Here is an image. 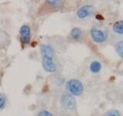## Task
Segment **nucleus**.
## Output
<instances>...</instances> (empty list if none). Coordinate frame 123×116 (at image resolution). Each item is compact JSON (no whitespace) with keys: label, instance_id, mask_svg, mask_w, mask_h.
Here are the masks:
<instances>
[{"label":"nucleus","instance_id":"nucleus-6","mask_svg":"<svg viewBox=\"0 0 123 116\" xmlns=\"http://www.w3.org/2000/svg\"><path fill=\"white\" fill-rule=\"evenodd\" d=\"M42 67L45 71L49 73H54L56 71V65L54 63L53 59H50V58H45L42 57Z\"/></svg>","mask_w":123,"mask_h":116},{"label":"nucleus","instance_id":"nucleus-2","mask_svg":"<svg viewBox=\"0 0 123 116\" xmlns=\"http://www.w3.org/2000/svg\"><path fill=\"white\" fill-rule=\"evenodd\" d=\"M61 105L65 110L72 111L76 107L75 99L71 94H63L61 97Z\"/></svg>","mask_w":123,"mask_h":116},{"label":"nucleus","instance_id":"nucleus-5","mask_svg":"<svg viewBox=\"0 0 123 116\" xmlns=\"http://www.w3.org/2000/svg\"><path fill=\"white\" fill-rule=\"evenodd\" d=\"M95 8L93 6L86 5L78 9V11H77V16L79 19H85L86 17L91 16L95 13Z\"/></svg>","mask_w":123,"mask_h":116},{"label":"nucleus","instance_id":"nucleus-8","mask_svg":"<svg viewBox=\"0 0 123 116\" xmlns=\"http://www.w3.org/2000/svg\"><path fill=\"white\" fill-rule=\"evenodd\" d=\"M89 70L92 73H98L102 70V64L98 61H93L92 62L89 66Z\"/></svg>","mask_w":123,"mask_h":116},{"label":"nucleus","instance_id":"nucleus-9","mask_svg":"<svg viewBox=\"0 0 123 116\" xmlns=\"http://www.w3.org/2000/svg\"><path fill=\"white\" fill-rule=\"evenodd\" d=\"M113 31L117 34L123 35V20H119L114 23Z\"/></svg>","mask_w":123,"mask_h":116},{"label":"nucleus","instance_id":"nucleus-14","mask_svg":"<svg viewBox=\"0 0 123 116\" xmlns=\"http://www.w3.org/2000/svg\"><path fill=\"white\" fill-rule=\"evenodd\" d=\"M6 104V96L3 94H2V93H0V109H2V108H5Z\"/></svg>","mask_w":123,"mask_h":116},{"label":"nucleus","instance_id":"nucleus-3","mask_svg":"<svg viewBox=\"0 0 123 116\" xmlns=\"http://www.w3.org/2000/svg\"><path fill=\"white\" fill-rule=\"evenodd\" d=\"M90 34L92 40L95 43H98V44H101V43L105 42L108 37V35L105 31L98 29L96 26H93L91 29Z\"/></svg>","mask_w":123,"mask_h":116},{"label":"nucleus","instance_id":"nucleus-7","mask_svg":"<svg viewBox=\"0 0 123 116\" xmlns=\"http://www.w3.org/2000/svg\"><path fill=\"white\" fill-rule=\"evenodd\" d=\"M40 52L42 54V57L45 58H50L53 59L54 54H55V50L51 46L47 44H42L40 46Z\"/></svg>","mask_w":123,"mask_h":116},{"label":"nucleus","instance_id":"nucleus-11","mask_svg":"<svg viewBox=\"0 0 123 116\" xmlns=\"http://www.w3.org/2000/svg\"><path fill=\"white\" fill-rule=\"evenodd\" d=\"M115 50L118 55L123 58V40L119 41L115 44Z\"/></svg>","mask_w":123,"mask_h":116},{"label":"nucleus","instance_id":"nucleus-12","mask_svg":"<svg viewBox=\"0 0 123 116\" xmlns=\"http://www.w3.org/2000/svg\"><path fill=\"white\" fill-rule=\"evenodd\" d=\"M49 6H51L53 8H56V9H60L62 6V3L60 1H57V0H47L46 1Z\"/></svg>","mask_w":123,"mask_h":116},{"label":"nucleus","instance_id":"nucleus-1","mask_svg":"<svg viewBox=\"0 0 123 116\" xmlns=\"http://www.w3.org/2000/svg\"><path fill=\"white\" fill-rule=\"evenodd\" d=\"M66 87L68 91L71 93L72 95L79 96L83 93L84 87L80 80L76 79H71L67 81Z\"/></svg>","mask_w":123,"mask_h":116},{"label":"nucleus","instance_id":"nucleus-10","mask_svg":"<svg viewBox=\"0 0 123 116\" xmlns=\"http://www.w3.org/2000/svg\"><path fill=\"white\" fill-rule=\"evenodd\" d=\"M70 36L73 40H78L81 38V36H82V30L79 28H78V27H75V28H73L72 29Z\"/></svg>","mask_w":123,"mask_h":116},{"label":"nucleus","instance_id":"nucleus-15","mask_svg":"<svg viewBox=\"0 0 123 116\" xmlns=\"http://www.w3.org/2000/svg\"><path fill=\"white\" fill-rule=\"evenodd\" d=\"M37 116H53V115L48 111H41L38 113Z\"/></svg>","mask_w":123,"mask_h":116},{"label":"nucleus","instance_id":"nucleus-13","mask_svg":"<svg viewBox=\"0 0 123 116\" xmlns=\"http://www.w3.org/2000/svg\"><path fill=\"white\" fill-rule=\"evenodd\" d=\"M104 116H122L121 113L119 112L118 110H115V109H111L106 111Z\"/></svg>","mask_w":123,"mask_h":116},{"label":"nucleus","instance_id":"nucleus-4","mask_svg":"<svg viewBox=\"0 0 123 116\" xmlns=\"http://www.w3.org/2000/svg\"><path fill=\"white\" fill-rule=\"evenodd\" d=\"M20 42L22 44H29L31 41V29L28 25H22L19 30Z\"/></svg>","mask_w":123,"mask_h":116}]
</instances>
